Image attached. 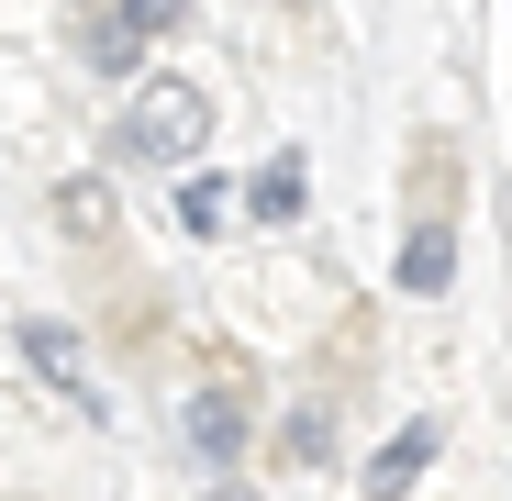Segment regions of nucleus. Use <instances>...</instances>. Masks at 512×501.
<instances>
[{"label":"nucleus","mask_w":512,"mask_h":501,"mask_svg":"<svg viewBox=\"0 0 512 501\" xmlns=\"http://www.w3.org/2000/svg\"><path fill=\"white\" fill-rule=\"evenodd\" d=\"M201 134H212V101L190 90V78H145V90L123 101V156H145V167L201 156Z\"/></svg>","instance_id":"f257e3e1"},{"label":"nucleus","mask_w":512,"mask_h":501,"mask_svg":"<svg viewBox=\"0 0 512 501\" xmlns=\"http://www.w3.org/2000/svg\"><path fill=\"white\" fill-rule=\"evenodd\" d=\"M423 468H435V424H401V435L379 446V468H368V501H401Z\"/></svg>","instance_id":"f03ea898"},{"label":"nucleus","mask_w":512,"mask_h":501,"mask_svg":"<svg viewBox=\"0 0 512 501\" xmlns=\"http://www.w3.org/2000/svg\"><path fill=\"white\" fill-rule=\"evenodd\" d=\"M446 279H457V234H446V223H412V245H401V290L435 301Z\"/></svg>","instance_id":"7ed1b4c3"},{"label":"nucleus","mask_w":512,"mask_h":501,"mask_svg":"<svg viewBox=\"0 0 512 501\" xmlns=\"http://www.w3.org/2000/svg\"><path fill=\"white\" fill-rule=\"evenodd\" d=\"M190 446H201L212 468L245 446V401H234V390H201V401H190Z\"/></svg>","instance_id":"20e7f679"},{"label":"nucleus","mask_w":512,"mask_h":501,"mask_svg":"<svg viewBox=\"0 0 512 501\" xmlns=\"http://www.w3.org/2000/svg\"><path fill=\"white\" fill-rule=\"evenodd\" d=\"M256 223H301V156H279L268 179H256V201H245Z\"/></svg>","instance_id":"39448f33"},{"label":"nucleus","mask_w":512,"mask_h":501,"mask_svg":"<svg viewBox=\"0 0 512 501\" xmlns=\"http://www.w3.org/2000/svg\"><path fill=\"white\" fill-rule=\"evenodd\" d=\"M179 223H190V234H223V223H234V190H223V179H190V190H179Z\"/></svg>","instance_id":"423d86ee"},{"label":"nucleus","mask_w":512,"mask_h":501,"mask_svg":"<svg viewBox=\"0 0 512 501\" xmlns=\"http://www.w3.org/2000/svg\"><path fill=\"white\" fill-rule=\"evenodd\" d=\"M23 357H34V368H56V379H78V346H67L56 323H23Z\"/></svg>","instance_id":"0eeeda50"},{"label":"nucleus","mask_w":512,"mask_h":501,"mask_svg":"<svg viewBox=\"0 0 512 501\" xmlns=\"http://www.w3.org/2000/svg\"><path fill=\"white\" fill-rule=\"evenodd\" d=\"M134 45H145V34H134L123 12H112V23H90V67H134Z\"/></svg>","instance_id":"6e6552de"},{"label":"nucleus","mask_w":512,"mask_h":501,"mask_svg":"<svg viewBox=\"0 0 512 501\" xmlns=\"http://www.w3.org/2000/svg\"><path fill=\"white\" fill-rule=\"evenodd\" d=\"M56 201H67V223H78V234H101V179H67Z\"/></svg>","instance_id":"1a4fd4ad"},{"label":"nucleus","mask_w":512,"mask_h":501,"mask_svg":"<svg viewBox=\"0 0 512 501\" xmlns=\"http://www.w3.org/2000/svg\"><path fill=\"white\" fill-rule=\"evenodd\" d=\"M179 12H190V0H123V23H134V34H156V23H179Z\"/></svg>","instance_id":"9d476101"}]
</instances>
